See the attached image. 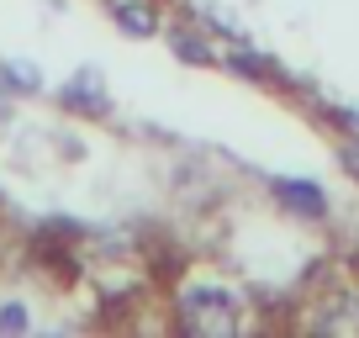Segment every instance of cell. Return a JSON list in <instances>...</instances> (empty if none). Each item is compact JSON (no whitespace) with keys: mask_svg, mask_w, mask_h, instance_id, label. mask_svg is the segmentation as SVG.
Returning <instances> with one entry per match:
<instances>
[{"mask_svg":"<svg viewBox=\"0 0 359 338\" xmlns=\"http://www.w3.org/2000/svg\"><path fill=\"white\" fill-rule=\"evenodd\" d=\"M6 74H11L16 95H32V90H43V74H37L32 64H6Z\"/></svg>","mask_w":359,"mask_h":338,"instance_id":"cell-6","label":"cell"},{"mask_svg":"<svg viewBox=\"0 0 359 338\" xmlns=\"http://www.w3.org/2000/svg\"><path fill=\"white\" fill-rule=\"evenodd\" d=\"M180 323L191 333H233L238 327V296L227 285H212V280H191L180 285Z\"/></svg>","mask_w":359,"mask_h":338,"instance_id":"cell-1","label":"cell"},{"mask_svg":"<svg viewBox=\"0 0 359 338\" xmlns=\"http://www.w3.org/2000/svg\"><path fill=\"white\" fill-rule=\"evenodd\" d=\"M275 196H280L291 212H302V217H323L327 212V196L317 191L312 180H275Z\"/></svg>","mask_w":359,"mask_h":338,"instance_id":"cell-4","label":"cell"},{"mask_svg":"<svg viewBox=\"0 0 359 338\" xmlns=\"http://www.w3.org/2000/svg\"><path fill=\"white\" fill-rule=\"evenodd\" d=\"M64 106H69V111H106L101 74H95V69H79V74L64 85Z\"/></svg>","mask_w":359,"mask_h":338,"instance_id":"cell-3","label":"cell"},{"mask_svg":"<svg viewBox=\"0 0 359 338\" xmlns=\"http://www.w3.org/2000/svg\"><path fill=\"white\" fill-rule=\"evenodd\" d=\"M27 323H32V317H27L22 302H6V306H0V333H27Z\"/></svg>","mask_w":359,"mask_h":338,"instance_id":"cell-7","label":"cell"},{"mask_svg":"<svg viewBox=\"0 0 359 338\" xmlns=\"http://www.w3.org/2000/svg\"><path fill=\"white\" fill-rule=\"evenodd\" d=\"M106 11H111V22L122 27L127 37H154L158 27V11H154V0H106Z\"/></svg>","mask_w":359,"mask_h":338,"instance_id":"cell-2","label":"cell"},{"mask_svg":"<svg viewBox=\"0 0 359 338\" xmlns=\"http://www.w3.org/2000/svg\"><path fill=\"white\" fill-rule=\"evenodd\" d=\"M338 158H344V169L359 180V143H344V148H338Z\"/></svg>","mask_w":359,"mask_h":338,"instance_id":"cell-8","label":"cell"},{"mask_svg":"<svg viewBox=\"0 0 359 338\" xmlns=\"http://www.w3.org/2000/svg\"><path fill=\"white\" fill-rule=\"evenodd\" d=\"M175 53L185 58V64H212V37H201V32H175Z\"/></svg>","mask_w":359,"mask_h":338,"instance_id":"cell-5","label":"cell"},{"mask_svg":"<svg viewBox=\"0 0 359 338\" xmlns=\"http://www.w3.org/2000/svg\"><path fill=\"white\" fill-rule=\"evenodd\" d=\"M344 122H348V133L359 137V111H344Z\"/></svg>","mask_w":359,"mask_h":338,"instance_id":"cell-10","label":"cell"},{"mask_svg":"<svg viewBox=\"0 0 359 338\" xmlns=\"http://www.w3.org/2000/svg\"><path fill=\"white\" fill-rule=\"evenodd\" d=\"M11 95H16V85H11V74L0 69V111H6V101H11Z\"/></svg>","mask_w":359,"mask_h":338,"instance_id":"cell-9","label":"cell"}]
</instances>
